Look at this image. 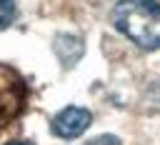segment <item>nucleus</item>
Masks as SVG:
<instances>
[{
  "label": "nucleus",
  "instance_id": "nucleus-1",
  "mask_svg": "<svg viewBox=\"0 0 160 145\" xmlns=\"http://www.w3.org/2000/svg\"><path fill=\"white\" fill-rule=\"evenodd\" d=\"M110 20L120 35L142 50L160 48V2L158 0H118Z\"/></svg>",
  "mask_w": 160,
  "mask_h": 145
},
{
  "label": "nucleus",
  "instance_id": "nucleus-2",
  "mask_svg": "<svg viewBox=\"0 0 160 145\" xmlns=\"http://www.w3.org/2000/svg\"><path fill=\"white\" fill-rule=\"evenodd\" d=\"M90 125H92V112H90L88 108H78V105L62 108V110L50 120L52 135H58V138H62V140H75V138H80Z\"/></svg>",
  "mask_w": 160,
  "mask_h": 145
},
{
  "label": "nucleus",
  "instance_id": "nucleus-3",
  "mask_svg": "<svg viewBox=\"0 0 160 145\" xmlns=\"http://www.w3.org/2000/svg\"><path fill=\"white\" fill-rule=\"evenodd\" d=\"M52 50H55V55L60 58V62H62L65 68H72V65L82 58L85 42H82L78 35H58L55 42H52Z\"/></svg>",
  "mask_w": 160,
  "mask_h": 145
},
{
  "label": "nucleus",
  "instance_id": "nucleus-4",
  "mask_svg": "<svg viewBox=\"0 0 160 145\" xmlns=\"http://www.w3.org/2000/svg\"><path fill=\"white\" fill-rule=\"evenodd\" d=\"M15 15H18V5H15V0H0V32L8 30V28L12 25Z\"/></svg>",
  "mask_w": 160,
  "mask_h": 145
},
{
  "label": "nucleus",
  "instance_id": "nucleus-5",
  "mask_svg": "<svg viewBox=\"0 0 160 145\" xmlns=\"http://www.w3.org/2000/svg\"><path fill=\"white\" fill-rule=\"evenodd\" d=\"M85 145H122V140L118 135H112V132H105V135H98V138L88 140Z\"/></svg>",
  "mask_w": 160,
  "mask_h": 145
},
{
  "label": "nucleus",
  "instance_id": "nucleus-6",
  "mask_svg": "<svg viewBox=\"0 0 160 145\" xmlns=\"http://www.w3.org/2000/svg\"><path fill=\"white\" fill-rule=\"evenodd\" d=\"M150 95H152L155 100H160V78H158V80L150 85Z\"/></svg>",
  "mask_w": 160,
  "mask_h": 145
},
{
  "label": "nucleus",
  "instance_id": "nucleus-7",
  "mask_svg": "<svg viewBox=\"0 0 160 145\" xmlns=\"http://www.w3.org/2000/svg\"><path fill=\"white\" fill-rule=\"evenodd\" d=\"M5 145H32L30 140H10V142H5Z\"/></svg>",
  "mask_w": 160,
  "mask_h": 145
}]
</instances>
